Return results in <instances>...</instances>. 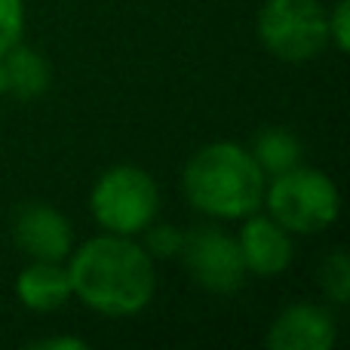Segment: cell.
<instances>
[{
    "label": "cell",
    "instance_id": "7a4b0ae2",
    "mask_svg": "<svg viewBox=\"0 0 350 350\" xmlns=\"http://www.w3.org/2000/svg\"><path fill=\"white\" fill-rule=\"evenodd\" d=\"M267 175L249 148L237 142H212L191 154L181 172V191L197 212L215 221H243L261 209Z\"/></svg>",
    "mask_w": 350,
    "mask_h": 350
},
{
    "label": "cell",
    "instance_id": "e0dca14e",
    "mask_svg": "<svg viewBox=\"0 0 350 350\" xmlns=\"http://www.w3.org/2000/svg\"><path fill=\"white\" fill-rule=\"evenodd\" d=\"M31 347H37V350H86L90 341L71 335V338H43V341H34Z\"/></svg>",
    "mask_w": 350,
    "mask_h": 350
},
{
    "label": "cell",
    "instance_id": "52a82bcc",
    "mask_svg": "<svg viewBox=\"0 0 350 350\" xmlns=\"http://www.w3.org/2000/svg\"><path fill=\"white\" fill-rule=\"evenodd\" d=\"M12 240L31 261H68L74 249V228L53 206L25 203L12 218Z\"/></svg>",
    "mask_w": 350,
    "mask_h": 350
},
{
    "label": "cell",
    "instance_id": "2e32d148",
    "mask_svg": "<svg viewBox=\"0 0 350 350\" xmlns=\"http://www.w3.org/2000/svg\"><path fill=\"white\" fill-rule=\"evenodd\" d=\"M326 31H329V46L338 53L350 49V0H335L326 10Z\"/></svg>",
    "mask_w": 350,
    "mask_h": 350
},
{
    "label": "cell",
    "instance_id": "7c38bea8",
    "mask_svg": "<svg viewBox=\"0 0 350 350\" xmlns=\"http://www.w3.org/2000/svg\"><path fill=\"white\" fill-rule=\"evenodd\" d=\"M258 163V170L273 178V175L292 170V166L301 163V142H298L295 133L283 126H267L265 133H258L252 151H249Z\"/></svg>",
    "mask_w": 350,
    "mask_h": 350
},
{
    "label": "cell",
    "instance_id": "8992f818",
    "mask_svg": "<svg viewBox=\"0 0 350 350\" xmlns=\"http://www.w3.org/2000/svg\"><path fill=\"white\" fill-rule=\"evenodd\" d=\"M181 261L197 286L215 295H234L246 283V265H243L237 237L224 234L215 224L193 228L181 243Z\"/></svg>",
    "mask_w": 350,
    "mask_h": 350
},
{
    "label": "cell",
    "instance_id": "3957f363",
    "mask_svg": "<svg viewBox=\"0 0 350 350\" xmlns=\"http://www.w3.org/2000/svg\"><path fill=\"white\" fill-rule=\"evenodd\" d=\"M261 206H267V215L289 234H320L338 221L341 193L326 172L298 163L265 185Z\"/></svg>",
    "mask_w": 350,
    "mask_h": 350
},
{
    "label": "cell",
    "instance_id": "5bb4252c",
    "mask_svg": "<svg viewBox=\"0 0 350 350\" xmlns=\"http://www.w3.org/2000/svg\"><path fill=\"white\" fill-rule=\"evenodd\" d=\"M25 34V0H0V55L10 53Z\"/></svg>",
    "mask_w": 350,
    "mask_h": 350
},
{
    "label": "cell",
    "instance_id": "ba28073f",
    "mask_svg": "<svg viewBox=\"0 0 350 350\" xmlns=\"http://www.w3.org/2000/svg\"><path fill=\"white\" fill-rule=\"evenodd\" d=\"M237 246H240L246 273H255V277H265V280L280 277L292 265V255H295L289 230L280 221H273L271 215H258V212L243 218Z\"/></svg>",
    "mask_w": 350,
    "mask_h": 350
},
{
    "label": "cell",
    "instance_id": "5b68a950",
    "mask_svg": "<svg viewBox=\"0 0 350 350\" xmlns=\"http://www.w3.org/2000/svg\"><path fill=\"white\" fill-rule=\"evenodd\" d=\"M258 40L273 59L301 65L329 46L326 6L320 0H265L255 16Z\"/></svg>",
    "mask_w": 350,
    "mask_h": 350
},
{
    "label": "cell",
    "instance_id": "8fae6325",
    "mask_svg": "<svg viewBox=\"0 0 350 350\" xmlns=\"http://www.w3.org/2000/svg\"><path fill=\"white\" fill-rule=\"evenodd\" d=\"M0 62L6 71V92H12L16 98L31 102L49 90V65L37 49L16 43L10 53L0 55Z\"/></svg>",
    "mask_w": 350,
    "mask_h": 350
},
{
    "label": "cell",
    "instance_id": "6da1fadb",
    "mask_svg": "<svg viewBox=\"0 0 350 350\" xmlns=\"http://www.w3.org/2000/svg\"><path fill=\"white\" fill-rule=\"evenodd\" d=\"M74 298L102 317H135L154 301V258L133 237L102 234L68 255Z\"/></svg>",
    "mask_w": 350,
    "mask_h": 350
},
{
    "label": "cell",
    "instance_id": "4fadbf2b",
    "mask_svg": "<svg viewBox=\"0 0 350 350\" xmlns=\"http://www.w3.org/2000/svg\"><path fill=\"white\" fill-rule=\"evenodd\" d=\"M317 283L320 289L332 298L335 304H347L350 298V258L345 249H335L323 258L320 271H317Z\"/></svg>",
    "mask_w": 350,
    "mask_h": 350
},
{
    "label": "cell",
    "instance_id": "30bf717a",
    "mask_svg": "<svg viewBox=\"0 0 350 350\" xmlns=\"http://www.w3.org/2000/svg\"><path fill=\"white\" fill-rule=\"evenodd\" d=\"M16 298L34 314H53L74 298L65 261H31L16 280Z\"/></svg>",
    "mask_w": 350,
    "mask_h": 350
},
{
    "label": "cell",
    "instance_id": "9a60e30c",
    "mask_svg": "<svg viewBox=\"0 0 350 350\" xmlns=\"http://www.w3.org/2000/svg\"><path fill=\"white\" fill-rule=\"evenodd\" d=\"M145 249L151 258H172V255L181 252V243H185V234L172 228V224H148L145 230Z\"/></svg>",
    "mask_w": 350,
    "mask_h": 350
},
{
    "label": "cell",
    "instance_id": "9c48e42d",
    "mask_svg": "<svg viewBox=\"0 0 350 350\" xmlns=\"http://www.w3.org/2000/svg\"><path fill=\"white\" fill-rule=\"evenodd\" d=\"M265 345L271 350H329L335 345V320L320 304L295 301L273 317Z\"/></svg>",
    "mask_w": 350,
    "mask_h": 350
},
{
    "label": "cell",
    "instance_id": "277c9868",
    "mask_svg": "<svg viewBox=\"0 0 350 350\" xmlns=\"http://www.w3.org/2000/svg\"><path fill=\"white\" fill-rule=\"evenodd\" d=\"M90 212L105 234L135 237L157 218L160 187L151 178V172L142 166H111L92 185Z\"/></svg>",
    "mask_w": 350,
    "mask_h": 350
}]
</instances>
